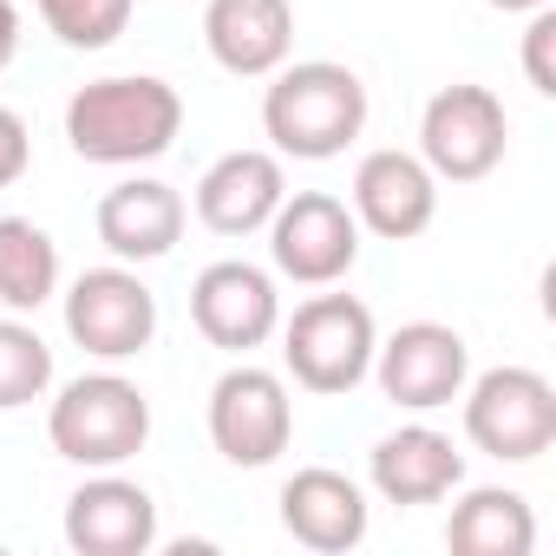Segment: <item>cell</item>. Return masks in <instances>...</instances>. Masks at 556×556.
Listing matches in <instances>:
<instances>
[{"label": "cell", "mask_w": 556, "mask_h": 556, "mask_svg": "<svg viewBox=\"0 0 556 556\" xmlns=\"http://www.w3.org/2000/svg\"><path fill=\"white\" fill-rule=\"evenodd\" d=\"M184 131V92L157 73H112V79H86L66 99V144L86 164L105 170H131L151 164L177 144Z\"/></svg>", "instance_id": "6da1fadb"}, {"label": "cell", "mask_w": 556, "mask_h": 556, "mask_svg": "<svg viewBox=\"0 0 556 556\" xmlns=\"http://www.w3.org/2000/svg\"><path fill=\"white\" fill-rule=\"evenodd\" d=\"M262 131L275 157L328 164L367 131V79L341 60H289L268 73L262 92Z\"/></svg>", "instance_id": "7a4b0ae2"}, {"label": "cell", "mask_w": 556, "mask_h": 556, "mask_svg": "<svg viewBox=\"0 0 556 556\" xmlns=\"http://www.w3.org/2000/svg\"><path fill=\"white\" fill-rule=\"evenodd\" d=\"M14 53H21V8H14V0H0V73L14 66Z\"/></svg>", "instance_id": "d4e9b609"}, {"label": "cell", "mask_w": 556, "mask_h": 556, "mask_svg": "<svg viewBox=\"0 0 556 556\" xmlns=\"http://www.w3.org/2000/svg\"><path fill=\"white\" fill-rule=\"evenodd\" d=\"M27 164H34V138H27V118L0 105V190H8V184H21V177H27Z\"/></svg>", "instance_id": "cb8c5ba5"}, {"label": "cell", "mask_w": 556, "mask_h": 556, "mask_svg": "<svg viewBox=\"0 0 556 556\" xmlns=\"http://www.w3.org/2000/svg\"><path fill=\"white\" fill-rule=\"evenodd\" d=\"M60 295V242L34 216H0V308L40 315Z\"/></svg>", "instance_id": "ffe728a7"}, {"label": "cell", "mask_w": 556, "mask_h": 556, "mask_svg": "<svg viewBox=\"0 0 556 556\" xmlns=\"http://www.w3.org/2000/svg\"><path fill=\"white\" fill-rule=\"evenodd\" d=\"M465 439L497 465H530L556 445V387L536 367H491L465 380Z\"/></svg>", "instance_id": "5b68a950"}, {"label": "cell", "mask_w": 556, "mask_h": 556, "mask_svg": "<svg viewBox=\"0 0 556 556\" xmlns=\"http://www.w3.org/2000/svg\"><path fill=\"white\" fill-rule=\"evenodd\" d=\"M348 210L361 223V236H380V242H413L432 229L439 216V177L426 170L419 151H367L354 164V190H348Z\"/></svg>", "instance_id": "7c38bea8"}, {"label": "cell", "mask_w": 556, "mask_h": 556, "mask_svg": "<svg viewBox=\"0 0 556 556\" xmlns=\"http://www.w3.org/2000/svg\"><path fill=\"white\" fill-rule=\"evenodd\" d=\"M203 47L229 79H268L295 53V0H210Z\"/></svg>", "instance_id": "ac0fdd59"}, {"label": "cell", "mask_w": 556, "mask_h": 556, "mask_svg": "<svg viewBox=\"0 0 556 556\" xmlns=\"http://www.w3.org/2000/svg\"><path fill=\"white\" fill-rule=\"evenodd\" d=\"M523 79L530 92H556V8H536L530 27H523Z\"/></svg>", "instance_id": "603a6c76"}, {"label": "cell", "mask_w": 556, "mask_h": 556, "mask_svg": "<svg viewBox=\"0 0 556 556\" xmlns=\"http://www.w3.org/2000/svg\"><path fill=\"white\" fill-rule=\"evenodd\" d=\"M99 223V242L112 249V262H164L177 242H184V223H190V203L164 184V177H125L99 197L92 210Z\"/></svg>", "instance_id": "2e32d148"}, {"label": "cell", "mask_w": 556, "mask_h": 556, "mask_svg": "<svg viewBox=\"0 0 556 556\" xmlns=\"http://www.w3.org/2000/svg\"><path fill=\"white\" fill-rule=\"evenodd\" d=\"M47 34L73 53H99L131 27V0H34Z\"/></svg>", "instance_id": "7402d4cb"}, {"label": "cell", "mask_w": 556, "mask_h": 556, "mask_svg": "<svg viewBox=\"0 0 556 556\" xmlns=\"http://www.w3.org/2000/svg\"><path fill=\"white\" fill-rule=\"evenodd\" d=\"M53 393V348L27 315H0V413H21Z\"/></svg>", "instance_id": "44dd1931"}, {"label": "cell", "mask_w": 556, "mask_h": 556, "mask_svg": "<svg viewBox=\"0 0 556 556\" xmlns=\"http://www.w3.org/2000/svg\"><path fill=\"white\" fill-rule=\"evenodd\" d=\"M190 321L210 348L223 354H255L275 328H282V289L275 275L229 255V262H210L197 282H190Z\"/></svg>", "instance_id": "8fae6325"}, {"label": "cell", "mask_w": 556, "mask_h": 556, "mask_svg": "<svg viewBox=\"0 0 556 556\" xmlns=\"http://www.w3.org/2000/svg\"><path fill=\"white\" fill-rule=\"evenodd\" d=\"M282 197H289L282 157L249 144V151H223V157L197 177L190 210H197V223H203L210 236H262Z\"/></svg>", "instance_id": "4fadbf2b"}, {"label": "cell", "mask_w": 556, "mask_h": 556, "mask_svg": "<svg viewBox=\"0 0 556 556\" xmlns=\"http://www.w3.org/2000/svg\"><path fill=\"white\" fill-rule=\"evenodd\" d=\"M66 543L79 556H151L157 549V497L118 471H92L66 497Z\"/></svg>", "instance_id": "5bb4252c"}, {"label": "cell", "mask_w": 556, "mask_h": 556, "mask_svg": "<svg viewBox=\"0 0 556 556\" xmlns=\"http://www.w3.org/2000/svg\"><path fill=\"white\" fill-rule=\"evenodd\" d=\"M445 549L452 556H530L536 549L530 497L510 484H471L445 517Z\"/></svg>", "instance_id": "d6986e66"}, {"label": "cell", "mask_w": 556, "mask_h": 556, "mask_svg": "<svg viewBox=\"0 0 556 556\" xmlns=\"http://www.w3.org/2000/svg\"><path fill=\"white\" fill-rule=\"evenodd\" d=\"M367 484L380 491V504L419 510V504H439V497H452L465 484V452L452 445V432L413 419V426L387 432L367 452Z\"/></svg>", "instance_id": "9a60e30c"}, {"label": "cell", "mask_w": 556, "mask_h": 556, "mask_svg": "<svg viewBox=\"0 0 556 556\" xmlns=\"http://www.w3.org/2000/svg\"><path fill=\"white\" fill-rule=\"evenodd\" d=\"M66 308V341L86 348L92 361L118 367V361H138L151 341H157V295L144 289V275L131 262H105V268H86L79 282L60 295Z\"/></svg>", "instance_id": "9c48e42d"}, {"label": "cell", "mask_w": 556, "mask_h": 556, "mask_svg": "<svg viewBox=\"0 0 556 556\" xmlns=\"http://www.w3.org/2000/svg\"><path fill=\"white\" fill-rule=\"evenodd\" d=\"M47 439L79 471H118L151 445V400L125 374H79L47 406Z\"/></svg>", "instance_id": "3957f363"}, {"label": "cell", "mask_w": 556, "mask_h": 556, "mask_svg": "<svg viewBox=\"0 0 556 556\" xmlns=\"http://www.w3.org/2000/svg\"><path fill=\"white\" fill-rule=\"evenodd\" d=\"M510 151V112L491 86H439L419 112V157L439 184H484Z\"/></svg>", "instance_id": "ba28073f"}, {"label": "cell", "mask_w": 556, "mask_h": 556, "mask_svg": "<svg viewBox=\"0 0 556 556\" xmlns=\"http://www.w3.org/2000/svg\"><path fill=\"white\" fill-rule=\"evenodd\" d=\"M295 439V400H289V380L255 367L249 354L216 374L210 387V445L236 465V471H262L289 452Z\"/></svg>", "instance_id": "52a82bcc"}, {"label": "cell", "mask_w": 556, "mask_h": 556, "mask_svg": "<svg viewBox=\"0 0 556 556\" xmlns=\"http://www.w3.org/2000/svg\"><path fill=\"white\" fill-rule=\"evenodd\" d=\"M367 380H380V393H387L400 413H439V406H452V400L465 393V380H471V348H465V334L445 328V321H406V328H393V334L374 348V374H367Z\"/></svg>", "instance_id": "30bf717a"}, {"label": "cell", "mask_w": 556, "mask_h": 556, "mask_svg": "<svg viewBox=\"0 0 556 556\" xmlns=\"http://www.w3.org/2000/svg\"><path fill=\"white\" fill-rule=\"evenodd\" d=\"M484 8H497V14H536V8H549V0H484Z\"/></svg>", "instance_id": "484cf974"}, {"label": "cell", "mask_w": 556, "mask_h": 556, "mask_svg": "<svg viewBox=\"0 0 556 556\" xmlns=\"http://www.w3.org/2000/svg\"><path fill=\"white\" fill-rule=\"evenodd\" d=\"M268 262L295 289H334L361 262V223L334 190H289L268 216Z\"/></svg>", "instance_id": "8992f818"}, {"label": "cell", "mask_w": 556, "mask_h": 556, "mask_svg": "<svg viewBox=\"0 0 556 556\" xmlns=\"http://www.w3.org/2000/svg\"><path fill=\"white\" fill-rule=\"evenodd\" d=\"M282 367L302 393H354L367 374H374V348H380V328H374V308L361 295H308L295 315H282Z\"/></svg>", "instance_id": "277c9868"}, {"label": "cell", "mask_w": 556, "mask_h": 556, "mask_svg": "<svg viewBox=\"0 0 556 556\" xmlns=\"http://www.w3.org/2000/svg\"><path fill=\"white\" fill-rule=\"evenodd\" d=\"M367 523H374L367 491H361L348 471H334V465H302V471L282 484V530H289L302 549H321V556L361 549V543H367Z\"/></svg>", "instance_id": "e0dca14e"}]
</instances>
